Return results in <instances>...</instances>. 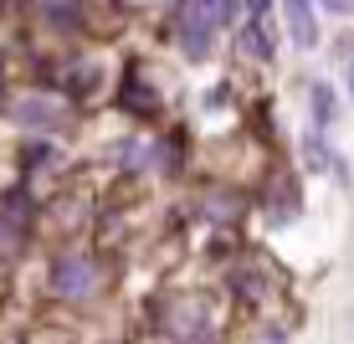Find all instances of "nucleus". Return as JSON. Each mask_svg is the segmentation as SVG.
Listing matches in <instances>:
<instances>
[{"label": "nucleus", "instance_id": "39448f33", "mask_svg": "<svg viewBox=\"0 0 354 344\" xmlns=\"http://www.w3.org/2000/svg\"><path fill=\"white\" fill-rule=\"evenodd\" d=\"M16 118H21V124H57V118H62V108L46 103V98H26V103L16 108Z\"/></svg>", "mask_w": 354, "mask_h": 344}, {"label": "nucleus", "instance_id": "f257e3e1", "mask_svg": "<svg viewBox=\"0 0 354 344\" xmlns=\"http://www.w3.org/2000/svg\"><path fill=\"white\" fill-rule=\"evenodd\" d=\"M160 324H165V334L175 344H211V334H216V318H211V309H205V298H195V293L169 298Z\"/></svg>", "mask_w": 354, "mask_h": 344}, {"label": "nucleus", "instance_id": "20e7f679", "mask_svg": "<svg viewBox=\"0 0 354 344\" xmlns=\"http://www.w3.org/2000/svg\"><path fill=\"white\" fill-rule=\"evenodd\" d=\"M283 6H288V26H292V36H298V46H313L319 42V26H313L308 0H283Z\"/></svg>", "mask_w": 354, "mask_h": 344}, {"label": "nucleus", "instance_id": "7ed1b4c3", "mask_svg": "<svg viewBox=\"0 0 354 344\" xmlns=\"http://www.w3.org/2000/svg\"><path fill=\"white\" fill-rule=\"evenodd\" d=\"M226 21V0H185V10H180V31H185V46L195 57L205 52V42H211V31Z\"/></svg>", "mask_w": 354, "mask_h": 344}, {"label": "nucleus", "instance_id": "9d476101", "mask_svg": "<svg viewBox=\"0 0 354 344\" xmlns=\"http://www.w3.org/2000/svg\"><path fill=\"white\" fill-rule=\"evenodd\" d=\"M272 344H277V339H272Z\"/></svg>", "mask_w": 354, "mask_h": 344}, {"label": "nucleus", "instance_id": "423d86ee", "mask_svg": "<svg viewBox=\"0 0 354 344\" xmlns=\"http://www.w3.org/2000/svg\"><path fill=\"white\" fill-rule=\"evenodd\" d=\"M41 6V16H52V21H67L72 10H77V0H36Z\"/></svg>", "mask_w": 354, "mask_h": 344}, {"label": "nucleus", "instance_id": "6e6552de", "mask_svg": "<svg viewBox=\"0 0 354 344\" xmlns=\"http://www.w3.org/2000/svg\"><path fill=\"white\" fill-rule=\"evenodd\" d=\"M328 10H339V16H354V0H324Z\"/></svg>", "mask_w": 354, "mask_h": 344}, {"label": "nucleus", "instance_id": "f03ea898", "mask_svg": "<svg viewBox=\"0 0 354 344\" xmlns=\"http://www.w3.org/2000/svg\"><path fill=\"white\" fill-rule=\"evenodd\" d=\"M97 278H103V267H97V257H88V252H62L52 262V293H57V298H67V303L93 298Z\"/></svg>", "mask_w": 354, "mask_h": 344}, {"label": "nucleus", "instance_id": "1a4fd4ad", "mask_svg": "<svg viewBox=\"0 0 354 344\" xmlns=\"http://www.w3.org/2000/svg\"><path fill=\"white\" fill-rule=\"evenodd\" d=\"M349 82H354V62H349Z\"/></svg>", "mask_w": 354, "mask_h": 344}, {"label": "nucleus", "instance_id": "0eeeda50", "mask_svg": "<svg viewBox=\"0 0 354 344\" xmlns=\"http://www.w3.org/2000/svg\"><path fill=\"white\" fill-rule=\"evenodd\" d=\"M313 114H319V118L334 114V93H328V88H313Z\"/></svg>", "mask_w": 354, "mask_h": 344}]
</instances>
